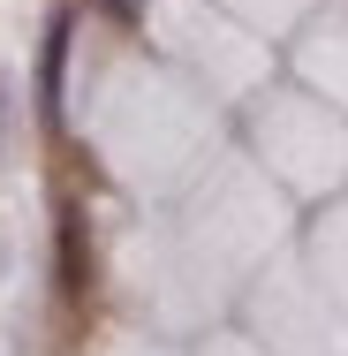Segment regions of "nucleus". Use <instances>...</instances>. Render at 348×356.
<instances>
[{
	"label": "nucleus",
	"instance_id": "obj_1",
	"mask_svg": "<svg viewBox=\"0 0 348 356\" xmlns=\"http://www.w3.org/2000/svg\"><path fill=\"white\" fill-rule=\"evenodd\" d=\"M69 15H53L46 31V54H38V122H61V69H69Z\"/></svg>",
	"mask_w": 348,
	"mask_h": 356
},
{
	"label": "nucleus",
	"instance_id": "obj_2",
	"mask_svg": "<svg viewBox=\"0 0 348 356\" xmlns=\"http://www.w3.org/2000/svg\"><path fill=\"white\" fill-rule=\"evenodd\" d=\"M61 288L83 296L91 288V243H83V213H61Z\"/></svg>",
	"mask_w": 348,
	"mask_h": 356
},
{
	"label": "nucleus",
	"instance_id": "obj_3",
	"mask_svg": "<svg viewBox=\"0 0 348 356\" xmlns=\"http://www.w3.org/2000/svg\"><path fill=\"white\" fill-rule=\"evenodd\" d=\"M8 122H15V99H8V76H0V152H8Z\"/></svg>",
	"mask_w": 348,
	"mask_h": 356
}]
</instances>
